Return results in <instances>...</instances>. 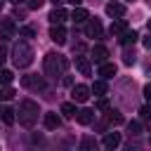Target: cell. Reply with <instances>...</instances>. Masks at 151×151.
<instances>
[{
    "label": "cell",
    "mask_w": 151,
    "mask_h": 151,
    "mask_svg": "<svg viewBox=\"0 0 151 151\" xmlns=\"http://www.w3.org/2000/svg\"><path fill=\"white\" fill-rule=\"evenodd\" d=\"M19 35H24V38H33L35 31H33L31 26H21V28H19Z\"/></svg>",
    "instance_id": "obj_28"
},
{
    "label": "cell",
    "mask_w": 151,
    "mask_h": 151,
    "mask_svg": "<svg viewBox=\"0 0 151 151\" xmlns=\"http://www.w3.org/2000/svg\"><path fill=\"white\" fill-rule=\"evenodd\" d=\"M106 120H109V123H113V125H120V123H123V116H120V111H116V109H109V113H106Z\"/></svg>",
    "instance_id": "obj_22"
},
{
    "label": "cell",
    "mask_w": 151,
    "mask_h": 151,
    "mask_svg": "<svg viewBox=\"0 0 151 151\" xmlns=\"http://www.w3.org/2000/svg\"><path fill=\"white\" fill-rule=\"evenodd\" d=\"M139 113H142V118L151 120V106H149V104H146V106H142V109H139Z\"/></svg>",
    "instance_id": "obj_29"
},
{
    "label": "cell",
    "mask_w": 151,
    "mask_h": 151,
    "mask_svg": "<svg viewBox=\"0 0 151 151\" xmlns=\"http://www.w3.org/2000/svg\"><path fill=\"white\" fill-rule=\"evenodd\" d=\"M21 85H24V87H31V90H45V87H47L40 76H24V78H21Z\"/></svg>",
    "instance_id": "obj_7"
},
{
    "label": "cell",
    "mask_w": 151,
    "mask_h": 151,
    "mask_svg": "<svg viewBox=\"0 0 151 151\" xmlns=\"http://www.w3.org/2000/svg\"><path fill=\"white\" fill-rule=\"evenodd\" d=\"M90 92H92L94 97H104V94H106V83H104V80H94V85L90 87Z\"/></svg>",
    "instance_id": "obj_20"
},
{
    "label": "cell",
    "mask_w": 151,
    "mask_h": 151,
    "mask_svg": "<svg viewBox=\"0 0 151 151\" xmlns=\"http://www.w3.org/2000/svg\"><path fill=\"white\" fill-rule=\"evenodd\" d=\"M123 61H125V64H134V54H130V52H127V54L123 57Z\"/></svg>",
    "instance_id": "obj_31"
},
{
    "label": "cell",
    "mask_w": 151,
    "mask_h": 151,
    "mask_svg": "<svg viewBox=\"0 0 151 151\" xmlns=\"http://www.w3.org/2000/svg\"><path fill=\"white\" fill-rule=\"evenodd\" d=\"M127 132H130L132 137H137V134H142V125H139L137 120H132V123H127Z\"/></svg>",
    "instance_id": "obj_27"
},
{
    "label": "cell",
    "mask_w": 151,
    "mask_h": 151,
    "mask_svg": "<svg viewBox=\"0 0 151 151\" xmlns=\"http://www.w3.org/2000/svg\"><path fill=\"white\" fill-rule=\"evenodd\" d=\"M61 113H64L66 118H73V116H76V101H66V104H61Z\"/></svg>",
    "instance_id": "obj_23"
},
{
    "label": "cell",
    "mask_w": 151,
    "mask_h": 151,
    "mask_svg": "<svg viewBox=\"0 0 151 151\" xmlns=\"http://www.w3.org/2000/svg\"><path fill=\"white\" fill-rule=\"evenodd\" d=\"M104 9H106L109 17H123V14H125V5H123V2H106Z\"/></svg>",
    "instance_id": "obj_11"
},
{
    "label": "cell",
    "mask_w": 151,
    "mask_h": 151,
    "mask_svg": "<svg viewBox=\"0 0 151 151\" xmlns=\"http://www.w3.org/2000/svg\"><path fill=\"white\" fill-rule=\"evenodd\" d=\"M68 2H71V5H73V7H78V5H80V2H83V0H68Z\"/></svg>",
    "instance_id": "obj_36"
},
{
    "label": "cell",
    "mask_w": 151,
    "mask_h": 151,
    "mask_svg": "<svg viewBox=\"0 0 151 151\" xmlns=\"http://www.w3.org/2000/svg\"><path fill=\"white\" fill-rule=\"evenodd\" d=\"M14 80V73L9 68H0V85H9Z\"/></svg>",
    "instance_id": "obj_24"
},
{
    "label": "cell",
    "mask_w": 151,
    "mask_h": 151,
    "mask_svg": "<svg viewBox=\"0 0 151 151\" xmlns=\"http://www.w3.org/2000/svg\"><path fill=\"white\" fill-rule=\"evenodd\" d=\"M50 2H54V5H61V2H64V0H50Z\"/></svg>",
    "instance_id": "obj_37"
},
{
    "label": "cell",
    "mask_w": 151,
    "mask_h": 151,
    "mask_svg": "<svg viewBox=\"0 0 151 151\" xmlns=\"http://www.w3.org/2000/svg\"><path fill=\"white\" fill-rule=\"evenodd\" d=\"M101 24H99V19H87V26H85V35L87 38H99L101 35Z\"/></svg>",
    "instance_id": "obj_8"
},
{
    "label": "cell",
    "mask_w": 151,
    "mask_h": 151,
    "mask_svg": "<svg viewBox=\"0 0 151 151\" xmlns=\"http://www.w3.org/2000/svg\"><path fill=\"white\" fill-rule=\"evenodd\" d=\"M42 123H45V127H47V130H57V127L61 125V118H59L57 113H52V111H47V113L42 116Z\"/></svg>",
    "instance_id": "obj_10"
},
{
    "label": "cell",
    "mask_w": 151,
    "mask_h": 151,
    "mask_svg": "<svg viewBox=\"0 0 151 151\" xmlns=\"http://www.w3.org/2000/svg\"><path fill=\"white\" fill-rule=\"evenodd\" d=\"M0 12H2V0H0Z\"/></svg>",
    "instance_id": "obj_40"
},
{
    "label": "cell",
    "mask_w": 151,
    "mask_h": 151,
    "mask_svg": "<svg viewBox=\"0 0 151 151\" xmlns=\"http://www.w3.org/2000/svg\"><path fill=\"white\" fill-rule=\"evenodd\" d=\"M125 28H127V26H125V21H123V19H116V21H111V26H109V33L118 38V35H120Z\"/></svg>",
    "instance_id": "obj_19"
},
{
    "label": "cell",
    "mask_w": 151,
    "mask_h": 151,
    "mask_svg": "<svg viewBox=\"0 0 151 151\" xmlns=\"http://www.w3.org/2000/svg\"><path fill=\"white\" fill-rule=\"evenodd\" d=\"M97 106H99L101 111H109V101H106V99H99V104H97Z\"/></svg>",
    "instance_id": "obj_32"
},
{
    "label": "cell",
    "mask_w": 151,
    "mask_h": 151,
    "mask_svg": "<svg viewBox=\"0 0 151 151\" xmlns=\"http://www.w3.org/2000/svg\"><path fill=\"white\" fill-rule=\"evenodd\" d=\"M38 113H40V109H38V104H35L33 99H24V101L19 104V123H21V125L33 127V125L38 123Z\"/></svg>",
    "instance_id": "obj_3"
},
{
    "label": "cell",
    "mask_w": 151,
    "mask_h": 151,
    "mask_svg": "<svg viewBox=\"0 0 151 151\" xmlns=\"http://www.w3.org/2000/svg\"><path fill=\"white\" fill-rule=\"evenodd\" d=\"M137 38H139V35H137V31H130V28H125V31L118 35L120 45H125V47H127V45H134V42H137Z\"/></svg>",
    "instance_id": "obj_13"
},
{
    "label": "cell",
    "mask_w": 151,
    "mask_h": 151,
    "mask_svg": "<svg viewBox=\"0 0 151 151\" xmlns=\"http://www.w3.org/2000/svg\"><path fill=\"white\" fill-rule=\"evenodd\" d=\"M90 87L87 85H73V90H71V97H73V101L76 104H85L87 99H90Z\"/></svg>",
    "instance_id": "obj_5"
},
{
    "label": "cell",
    "mask_w": 151,
    "mask_h": 151,
    "mask_svg": "<svg viewBox=\"0 0 151 151\" xmlns=\"http://www.w3.org/2000/svg\"><path fill=\"white\" fill-rule=\"evenodd\" d=\"M17 35V24L14 19H0V40H9Z\"/></svg>",
    "instance_id": "obj_4"
},
{
    "label": "cell",
    "mask_w": 151,
    "mask_h": 151,
    "mask_svg": "<svg viewBox=\"0 0 151 151\" xmlns=\"http://www.w3.org/2000/svg\"><path fill=\"white\" fill-rule=\"evenodd\" d=\"M14 94H17V92H14L9 85H2V87H0V99H2V101H9Z\"/></svg>",
    "instance_id": "obj_26"
},
{
    "label": "cell",
    "mask_w": 151,
    "mask_h": 151,
    "mask_svg": "<svg viewBox=\"0 0 151 151\" xmlns=\"http://www.w3.org/2000/svg\"><path fill=\"white\" fill-rule=\"evenodd\" d=\"M47 19H50L52 24H64V21L68 19V14H66V9H61V7H57V5H54V9L50 12V17H47Z\"/></svg>",
    "instance_id": "obj_12"
},
{
    "label": "cell",
    "mask_w": 151,
    "mask_h": 151,
    "mask_svg": "<svg viewBox=\"0 0 151 151\" xmlns=\"http://www.w3.org/2000/svg\"><path fill=\"white\" fill-rule=\"evenodd\" d=\"M106 57H109V50H106L104 45H94V47H92V59H94L97 64H104Z\"/></svg>",
    "instance_id": "obj_14"
},
{
    "label": "cell",
    "mask_w": 151,
    "mask_h": 151,
    "mask_svg": "<svg viewBox=\"0 0 151 151\" xmlns=\"http://www.w3.org/2000/svg\"><path fill=\"white\" fill-rule=\"evenodd\" d=\"M80 149H83V151L97 149V139H94V137H83V142H80Z\"/></svg>",
    "instance_id": "obj_25"
},
{
    "label": "cell",
    "mask_w": 151,
    "mask_h": 151,
    "mask_svg": "<svg viewBox=\"0 0 151 151\" xmlns=\"http://www.w3.org/2000/svg\"><path fill=\"white\" fill-rule=\"evenodd\" d=\"M42 5H45V0H28V7L31 9H40Z\"/></svg>",
    "instance_id": "obj_30"
},
{
    "label": "cell",
    "mask_w": 151,
    "mask_h": 151,
    "mask_svg": "<svg viewBox=\"0 0 151 151\" xmlns=\"http://www.w3.org/2000/svg\"><path fill=\"white\" fill-rule=\"evenodd\" d=\"M50 40L57 42V45H64V42H66V28H64L61 24H52V28H50Z\"/></svg>",
    "instance_id": "obj_6"
},
{
    "label": "cell",
    "mask_w": 151,
    "mask_h": 151,
    "mask_svg": "<svg viewBox=\"0 0 151 151\" xmlns=\"http://www.w3.org/2000/svg\"><path fill=\"white\" fill-rule=\"evenodd\" d=\"M0 113H2V123H5V125H12V123H14V118H17V116H14L17 111H14V109H9V106H5Z\"/></svg>",
    "instance_id": "obj_21"
},
{
    "label": "cell",
    "mask_w": 151,
    "mask_h": 151,
    "mask_svg": "<svg viewBox=\"0 0 151 151\" xmlns=\"http://www.w3.org/2000/svg\"><path fill=\"white\" fill-rule=\"evenodd\" d=\"M144 47H146V50H151V35H149V38H144Z\"/></svg>",
    "instance_id": "obj_35"
},
{
    "label": "cell",
    "mask_w": 151,
    "mask_h": 151,
    "mask_svg": "<svg viewBox=\"0 0 151 151\" xmlns=\"http://www.w3.org/2000/svg\"><path fill=\"white\" fill-rule=\"evenodd\" d=\"M99 76H101L104 80H109V78H113V76H116V64H109V61H104V64H99Z\"/></svg>",
    "instance_id": "obj_16"
},
{
    "label": "cell",
    "mask_w": 151,
    "mask_h": 151,
    "mask_svg": "<svg viewBox=\"0 0 151 151\" xmlns=\"http://www.w3.org/2000/svg\"><path fill=\"white\" fill-rule=\"evenodd\" d=\"M66 64H68V61H66L61 54H57V52H47V54H45V61H42L45 73H47L50 78H59V76H64Z\"/></svg>",
    "instance_id": "obj_1"
},
{
    "label": "cell",
    "mask_w": 151,
    "mask_h": 151,
    "mask_svg": "<svg viewBox=\"0 0 151 151\" xmlns=\"http://www.w3.org/2000/svg\"><path fill=\"white\" fill-rule=\"evenodd\" d=\"M144 97L151 101V85H144Z\"/></svg>",
    "instance_id": "obj_34"
},
{
    "label": "cell",
    "mask_w": 151,
    "mask_h": 151,
    "mask_svg": "<svg viewBox=\"0 0 151 151\" xmlns=\"http://www.w3.org/2000/svg\"><path fill=\"white\" fill-rule=\"evenodd\" d=\"M12 61H14L17 68H26V66H31V61H33V47H31L28 42L19 40V42L14 45V50H12Z\"/></svg>",
    "instance_id": "obj_2"
},
{
    "label": "cell",
    "mask_w": 151,
    "mask_h": 151,
    "mask_svg": "<svg viewBox=\"0 0 151 151\" xmlns=\"http://www.w3.org/2000/svg\"><path fill=\"white\" fill-rule=\"evenodd\" d=\"M12 2H14V5H19V2H24V0H12Z\"/></svg>",
    "instance_id": "obj_38"
},
{
    "label": "cell",
    "mask_w": 151,
    "mask_h": 151,
    "mask_svg": "<svg viewBox=\"0 0 151 151\" xmlns=\"http://www.w3.org/2000/svg\"><path fill=\"white\" fill-rule=\"evenodd\" d=\"M71 19H73L76 24H83V21H87V19H90V14H87V9H85V7H80V5H78V7L71 12Z\"/></svg>",
    "instance_id": "obj_17"
},
{
    "label": "cell",
    "mask_w": 151,
    "mask_h": 151,
    "mask_svg": "<svg viewBox=\"0 0 151 151\" xmlns=\"http://www.w3.org/2000/svg\"><path fill=\"white\" fill-rule=\"evenodd\" d=\"M7 59V50H5V45H0V64Z\"/></svg>",
    "instance_id": "obj_33"
},
{
    "label": "cell",
    "mask_w": 151,
    "mask_h": 151,
    "mask_svg": "<svg viewBox=\"0 0 151 151\" xmlns=\"http://www.w3.org/2000/svg\"><path fill=\"white\" fill-rule=\"evenodd\" d=\"M146 26H149V31H151V19H149V24H146Z\"/></svg>",
    "instance_id": "obj_39"
},
{
    "label": "cell",
    "mask_w": 151,
    "mask_h": 151,
    "mask_svg": "<svg viewBox=\"0 0 151 151\" xmlns=\"http://www.w3.org/2000/svg\"><path fill=\"white\" fill-rule=\"evenodd\" d=\"M76 68H78L83 76H90V73H92V64H90L87 57H76Z\"/></svg>",
    "instance_id": "obj_15"
},
{
    "label": "cell",
    "mask_w": 151,
    "mask_h": 151,
    "mask_svg": "<svg viewBox=\"0 0 151 151\" xmlns=\"http://www.w3.org/2000/svg\"><path fill=\"white\" fill-rule=\"evenodd\" d=\"M101 144H104L106 149H116V146L120 144V134H118V132H109V134L104 137V142H101Z\"/></svg>",
    "instance_id": "obj_18"
},
{
    "label": "cell",
    "mask_w": 151,
    "mask_h": 151,
    "mask_svg": "<svg viewBox=\"0 0 151 151\" xmlns=\"http://www.w3.org/2000/svg\"><path fill=\"white\" fill-rule=\"evenodd\" d=\"M76 120L80 125H90L94 120V111L92 109H80V111H76Z\"/></svg>",
    "instance_id": "obj_9"
}]
</instances>
